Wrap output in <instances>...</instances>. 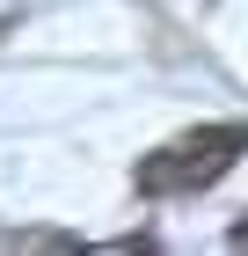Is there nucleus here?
Masks as SVG:
<instances>
[{
	"mask_svg": "<svg viewBox=\"0 0 248 256\" xmlns=\"http://www.w3.org/2000/svg\"><path fill=\"white\" fill-rule=\"evenodd\" d=\"M248 146V124H205V132L175 139V146H161V154L139 161V190L146 198H183V190H205V183H219L241 161Z\"/></svg>",
	"mask_w": 248,
	"mask_h": 256,
	"instance_id": "nucleus-1",
	"label": "nucleus"
}]
</instances>
